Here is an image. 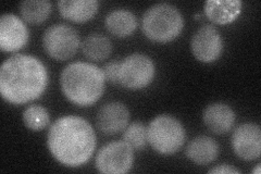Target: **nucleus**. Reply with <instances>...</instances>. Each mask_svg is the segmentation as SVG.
<instances>
[{
    "label": "nucleus",
    "mask_w": 261,
    "mask_h": 174,
    "mask_svg": "<svg viewBox=\"0 0 261 174\" xmlns=\"http://www.w3.org/2000/svg\"><path fill=\"white\" fill-rule=\"evenodd\" d=\"M47 144L56 160L67 167L76 168L92 158L96 148V134L85 119L67 115L53 123Z\"/></svg>",
    "instance_id": "f257e3e1"
},
{
    "label": "nucleus",
    "mask_w": 261,
    "mask_h": 174,
    "mask_svg": "<svg viewBox=\"0 0 261 174\" xmlns=\"http://www.w3.org/2000/svg\"><path fill=\"white\" fill-rule=\"evenodd\" d=\"M48 85L44 63L28 55H15L7 59L0 70V93L6 102L22 105L35 101Z\"/></svg>",
    "instance_id": "f03ea898"
},
{
    "label": "nucleus",
    "mask_w": 261,
    "mask_h": 174,
    "mask_svg": "<svg viewBox=\"0 0 261 174\" xmlns=\"http://www.w3.org/2000/svg\"><path fill=\"white\" fill-rule=\"evenodd\" d=\"M105 82L102 69L82 61L70 63L60 76L64 96L80 107H89L99 101L105 90Z\"/></svg>",
    "instance_id": "7ed1b4c3"
},
{
    "label": "nucleus",
    "mask_w": 261,
    "mask_h": 174,
    "mask_svg": "<svg viewBox=\"0 0 261 174\" xmlns=\"http://www.w3.org/2000/svg\"><path fill=\"white\" fill-rule=\"evenodd\" d=\"M142 28L149 39L167 43L179 35L184 28V19L176 7L161 3L153 5L144 13Z\"/></svg>",
    "instance_id": "20e7f679"
},
{
    "label": "nucleus",
    "mask_w": 261,
    "mask_h": 174,
    "mask_svg": "<svg viewBox=\"0 0 261 174\" xmlns=\"http://www.w3.org/2000/svg\"><path fill=\"white\" fill-rule=\"evenodd\" d=\"M147 133L150 146L162 155L178 152L186 138V132L181 122L166 114L154 118L147 128Z\"/></svg>",
    "instance_id": "39448f33"
},
{
    "label": "nucleus",
    "mask_w": 261,
    "mask_h": 174,
    "mask_svg": "<svg viewBox=\"0 0 261 174\" xmlns=\"http://www.w3.org/2000/svg\"><path fill=\"white\" fill-rule=\"evenodd\" d=\"M80 45L79 33L68 24H55L44 33V49L56 60L70 59L76 54Z\"/></svg>",
    "instance_id": "423d86ee"
},
{
    "label": "nucleus",
    "mask_w": 261,
    "mask_h": 174,
    "mask_svg": "<svg viewBox=\"0 0 261 174\" xmlns=\"http://www.w3.org/2000/svg\"><path fill=\"white\" fill-rule=\"evenodd\" d=\"M154 77V64L148 56L133 54L120 63L119 84L128 89L148 86Z\"/></svg>",
    "instance_id": "0eeeda50"
},
{
    "label": "nucleus",
    "mask_w": 261,
    "mask_h": 174,
    "mask_svg": "<svg viewBox=\"0 0 261 174\" xmlns=\"http://www.w3.org/2000/svg\"><path fill=\"white\" fill-rule=\"evenodd\" d=\"M134 161V149L124 140L103 146L96 157V168L105 174H123L130 170Z\"/></svg>",
    "instance_id": "6e6552de"
},
{
    "label": "nucleus",
    "mask_w": 261,
    "mask_h": 174,
    "mask_svg": "<svg viewBox=\"0 0 261 174\" xmlns=\"http://www.w3.org/2000/svg\"><path fill=\"white\" fill-rule=\"evenodd\" d=\"M191 48L196 59L203 63H211L221 56L223 40L215 27L206 24L193 35Z\"/></svg>",
    "instance_id": "1a4fd4ad"
},
{
    "label": "nucleus",
    "mask_w": 261,
    "mask_h": 174,
    "mask_svg": "<svg viewBox=\"0 0 261 174\" xmlns=\"http://www.w3.org/2000/svg\"><path fill=\"white\" fill-rule=\"evenodd\" d=\"M232 146L241 159L250 161L258 159L261 153V130L254 123H245L233 132Z\"/></svg>",
    "instance_id": "9d476101"
},
{
    "label": "nucleus",
    "mask_w": 261,
    "mask_h": 174,
    "mask_svg": "<svg viewBox=\"0 0 261 174\" xmlns=\"http://www.w3.org/2000/svg\"><path fill=\"white\" fill-rule=\"evenodd\" d=\"M29 37V29L19 16L5 13L0 18V47L4 52L20 51L28 44Z\"/></svg>",
    "instance_id": "9b49d317"
},
{
    "label": "nucleus",
    "mask_w": 261,
    "mask_h": 174,
    "mask_svg": "<svg viewBox=\"0 0 261 174\" xmlns=\"http://www.w3.org/2000/svg\"><path fill=\"white\" fill-rule=\"evenodd\" d=\"M129 112L122 103L112 102L103 105L97 113V127L106 135H114L124 131L128 124Z\"/></svg>",
    "instance_id": "f8f14e48"
},
{
    "label": "nucleus",
    "mask_w": 261,
    "mask_h": 174,
    "mask_svg": "<svg viewBox=\"0 0 261 174\" xmlns=\"http://www.w3.org/2000/svg\"><path fill=\"white\" fill-rule=\"evenodd\" d=\"M235 118L232 108L223 103L209 105L202 113L205 126L216 134L227 133L233 128Z\"/></svg>",
    "instance_id": "ddd939ff"
},
{
    "label": "nucleus",
    "mask_w": 261,
    "mask_h": 174,
    "mask_svg": "<svg viewBox=\"0 0 261 174\" xmlns=\"http://www.w3.org/2000/svg\"><path fill=\"white\" fill-rule=\"evenodd\" d=\"M242 6L240 0H208L205 4V13L210 21L223 26L238 19Z\"/></svg>",
    "instance_id": "4468645a"
},
{
    "label": "nucleus",
    "mask_w": 261,
    "mask_h": 174,
    "mask_svg": "<svg viewBox=\"0 0 261 174\" xmlns=\"http://www.w3.org/2000/svg\"><path fill=\"white\" fill-rule=\"evenodd\" d=\"M219 155V145L214 138L201 135L192 139L186 147V157L199 165L214 162Z\"/></svg>",
    "instance_id": "2eb2a0df"
},
{
    "label": "nucleus",
    "mask_w": 261,
    "mask_h": 174,
    "mask_svg": "<svg viewBox=\"0 0 261 174\" xmlns=\"http://www.w3.org/2000/svg\"><path fill=\"white\" fill-rule=\"evenodd\" d=\"M99 3L97 0H60L58 8L64 19L73 22H86L96 14Z\"/></svg>",
    "instance_id": "dca6fc26"
},
{
    "label": "nucleus",
    "mask_w": 261,
    "mask_h": 174,
    "mask_svg": "<svg viewBox=\"0 0 261 174\" xmlns=\"http://www.w3.org/2000/svg\"><path fill=\"white\" fill-rule=\"evenodd\" d=\"M106 27L112 35L126 37L137 28V19L133 12L125 9L113 10L106 16Z\"/></svg>",
    "instance_id": "f3484780"
},
{
    "label": "nucleus",
    "mask_w": 261,
    "mask_h": 174,
    "mask_svg": "<svg viewBox=\"0 0 261 174\" xmlns=\"http://www.w3.org/2000/svg\"><path fill=\"white\" fill-rule=\"evenodd\" d=\"M81 46L85 57L94 61L107 59L112 52L110 39L101 34H92L87 36Z\"/></svg>",
    "instance_id": "a211bd4d"
},
{
    "label": "nucleus",
    "mask_w": 261,
    "mask_h": 174,
    "mask_svg": "<svg viewBox=\"0 0 261 174\" xmlns=\"http://www.w3.org/2000/svg\"><path fill=\"white\" fill-rule=\"evenodd\" d=\"M23 19L32 24L44 22L51 12V4L47 0H25L21 4Z\"/></svg>",
    "instance_id": "6ab92c4d"
},
{
    "label": "nucleus",
    "mask_w": 261,
    "mask_h": 174,
    "mask_svg": "<svg viewBox=\"0 0 261 174\" xmlns=\"http://www.w3.org/2000/svg\"><path fill=\"white\" fill-rule=\"evenodd\" d=\"M23 122L25 127L32 131H40L48 126L50 122V117L46 108L33 105L23 112Z\"/></svg>",
    "instance_id": "aec40b11"
},
{
    "label": "nucleus",
    "mask_w": 261,
    "mask_h": 174,
    "mask_svg": "<svg viewBox=\"0 0 261 174\" xmlns=\"http://www.w3.org/2000/svg\"><path fill=\"white\" fill-rule=\"evenodd\" d=\"M123 140L134 151H142L148 143L147 128L141 122H133L124 130Z\"/></svg>",
    "instance_id": "412c9836"
},
{
    "label": "nucleus",
    "mask_w": 261,
    "mask_h": 174,
    "mask_svg": "<svg viewBox=\"0 0 261 174\" xmlns=\"http://www.w3.org/2000/svg\"><path fill=\"white\" fill-rule=\"evenodd\" d=\"M119 61H111L105 65L102 72L106 81H108L113 84H119V70H120Z\"/></svg>",
    "instance_id": "4be33fe9"
},
{
    "label": "nucleus",
    "mask_w": 261,
    "mask_h": 174,
    "mask_svg": "<svg viewBox=\"0 0 261 174\" xmlns=\"http://www.w3.org/2000/svg\"><path fill=\"white\" fill-rule=\"evenodd\" d=\"M209 173L210 174H220V173H222V174H235V173H241V171L239 170V169H236V168H233L232 165H230V164H220V165H218V167H215L214 169H211L210 171H209Z\"/></svg>",
    "instance_id": "5701e85b"
},
{
    "label": "nucleus",
    "mask_w": 261,
    "mask_h": 174,
    "mask_svg": "<svg viewBox=\"0 0 261 174\" xmlns=\"http://www.w3.org/2000/svg\"><path fill=\"white\" fill-rule=\"evenodd\" d=\"M251 172H252V173H256V174H260V172H261V164L258 163V164L256 165V168L252 169Z\"/></svg>",
    "instance_id": "b1692460"
}]
</instances>
